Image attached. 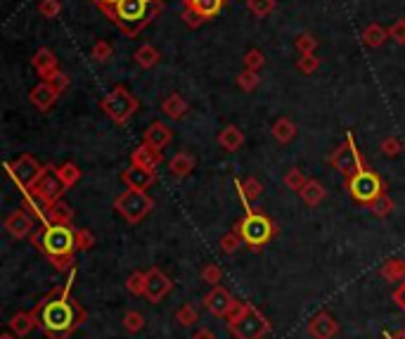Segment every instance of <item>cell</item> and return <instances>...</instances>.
<instances>
[{
    "label": "cell",
    "instance_id": "obj_1",
    "mask_svg": "<svg viewBox=\"0 0 405 339\" xmlns=\"http://www.w3.org/2000/svg\"><path fill=\"white\" fill-rule=\"evenodd\" d=\"M74 278H76V268H71L67 285H62L60 289H55L53 294H48L33 311L36 321L40 323V328L53 339H64L69 332H74L78 325L85 321L83 306L69 296Z\"/></svg>",
    "mask_w": 405,
    "mask_h": 339
},
{
    "label": "cell",
    "instance_id": "obj_2",
    "mask_svg": "<svg viewBox=\"0 0 405 339\" xmlns=\"http://www.w3.org/2000/svg\"><path fill=\"white\" fill-rule=\"evenodd\" d=\"M33 247L53 261L57 271H71L76 252V228L62 223H43L31 235Z\"/></svg>",
    "mask_w": 405,
    "mask_h": 339
},
{
    "label": "cell",
    "instance_id": "obj_3",
    "mask_svg": "<svg viewBox=\"0 0 405 339\" xmlns=\"http://www.w3.org/2000/svg\"><path fill=\"white\" fill-rule=\"evenodd\" d=\"M163 10V0H119L112 15L107 17L124 36H140Z\"/></svg>",
    "mask_w": 405,
    "mask_h": 339
},
{
    "label": "cell",
    "instance_id": "obj_4",
    "mask_svg": "<svg viewBox=\"0 0 405 339\" xmlns=\"http://www.w3.org/2000/svg\"><path fill=\"white\" fill-rule=\"evenodd\" d=\"M99 109H102L117 126H126L135 114H138L140 100L126 86H114L109 93L99 100Z\"/></svg>",
    "mask_w": 405,
    "mask_h": 339
},
{
    "label": "cell",
    "instance_id": "obj_5",
    "mask_svg": "<svg viewBox=\"0 0 405 339\" xmlns=\"http://www.w3.org/2000/svg\"><path fill=\"white\" fill-rule=\"evenodd\" d=\"M234 228L239 230V235L249 249H261V247H266L275 235V223L270 221V216H266L263 211L247 214Z\"/></svg>",
    "mask_w": 405,
    "mask_h": 339
},
{
    "label": "cell",
    "instance_id": "obj_6",
    "mask_svg": "<svg viewBox=\"0 0 405 339\" xmlns=\"http://www.w3.org/2000/svg\"><path fill=\"white\" fill-rule=\"evenodd\" d=\"M346 190L358 204H367L369 207L374 200H379L384 195V181L379 178V173L362 168V171L351 176V178H346Z\"/></svg>",
    "mask_w": 405,
    "mask_h": 339
},
{
    "label": "cell",
    "instance_id": "obj_7",
    "mask_svg": "<svg viewBox=\"0 0 405 339\" xmlns=\"http://www.w3.org/2000/svg\"><path fill=\"white\" fill-rule=\"evenodd\" d=\"M114 209H117L128 223H140L142 218L154 209V200L145 190L128 188L126 193H121L117 200H114Z\"/></svg>",
    "mask_w": 405,
    "mask_h": 339
},
{
    "label": "cell",
    "instance_id": "obj_8",
    "mask_svg": "<svg viewBox=\"0 0 405 339\" xmlns=\"http://www.w3.org/2000/svg\"><path fill=\"white\" fill-rule=\"evenodd\" d=\"M330 164H332L334 171H339L344 178H351V176H355L358 171L365 168V159H362V154L358 152V147H355V140H353L351 131L346 133L344 143L332 152Z\"/></svg>",
    "mask_w": 405,
    "mask_h": 339
},
{
    "label": "cell",
    "instance_id": "obj_9",
    "mask_svg": "<svg viewBox=\"0 0 405 339\" xmlns=\"http://www.w3.org/2000/svg\"><path fill=\"white\" fill-rule=\"evenodd\" d=\"M45 168L48 166H43L31 154H21L19 159L7 164V173H10V178L21 188V193H26V190H31L36 183H38L40 176L45 173Z\"/></svg>",
    "mask_w": 405,
    "mask_h": 339
},
{
    "label": "cell",
    "instance_id": "obj_10",
    "mask_svg": "<svg viewBox=\"0 0 405 339\" xmlns=\"http://www.w3.org/2000/svg\"><path fill=\"white\" fill-rule=\"evenodd\" d=\"M225 0H183V19L190 29H197L209 19L218 17Z\"/></svg>",
    "mask_w": 405,
    "mask_h": 339
},
{
    "label": "cell",
    "instance_id": "obj_11",
    "mask_svg": "<svg viewBox=\"0 0 405 339\" xmlns=\"http://www.w3.org/2000/svg\"><path fill=\"white\" fill-rule=\"evenodd\" d=\"M230 330L237 339H263L270 332V323L252 306L247 316H242L237 323L230 325Z\"/></svg>",
    "mask_w": 405,
    "mask_h": 339
},
{
    "label": "cell",
    "instance_id": "obj_12",
    "mask_svg": "<svg viewBox=\"0 0 405 339\" xmlns=\"http://www.w3.org/2000/svg\"><path fill=\"white\" fill-rule=\"evenodd\" d=\"M36 195L40 197L43 202L48 204H55V202H60L62 200V195H64V190H69L67 185H64V181L60 178V173H57V168L55 166H48L45 168V173L40 176L38 183L31 188Z\"/></svg>",
    "mask_w": 405,
    "mask_h": 339
},
{
    "label": "cell",
    "instance_id": "obj_13",
    "mask_svg": "<svg viewBox=\"0 0 405 339\" xmlns=\"http://www.w3.org/2000/svg\"><path fill=\"white\" fill-rule=\"evenodd\" d=\"M147 273V285H145V296L152 303H159L163 296H166L171 289H173V280L168 278L166 273L161 271V268L152 266Z\"/></svg>",
    "mask_w": 405,
    "mask_h": 339
},
{
    "label": "cell",
    "instance_id": "obj_14",
    "mask_svg": "<svg viewBox=\"0 0 405 339\" xmlns=\"http://www.w3.org/2000/svg\"><path fill=\"white\" fill-rule=\"evenodd\" d=\"M5 230L10 232L12 237H17V240L31 237L36 232V221H33V216L28 214L24 207H21L17 211H12V214L5 218Z\"/></svg>",
    "mask_w": 405,
    "mask_h": 339
},
{
    "label": "cell",
    "instance_id": "obj_15",
    "mask_svg": "<svg viewBox=\"0 0 405 339\" xmlns=\"http://www.w3.org/2000/svg\"><path fill=\"white\" fill-rule=\"evenodd\" d=\"M234 296L227 292L225 287H213L209 294L204 296V306L211 311L213 316H218V318H225L227 313H230V308L234 306Z\"/></svg>",
    "mask_w": 405,
    "mask_h": 339
},
{
    "label": "cell",
    "instance_id": "obj_16",
    "mask_svg": "<svg viewBox=\"0 0 405 339\" xmlns=\"http://www.w3.org/2000/svg\"><path fill=\"white\" fill-rule=\"evenodd\" d=\"M121 181H124L126 185L133 188V190H149V188L154 185L156 173H154V168H145V166L131 164L124 173H121Z\"/></svg>",
    "mask_w": 405,
    "mask_h": 339
},
{
    "label": "cell",
    "instance_id": "obj_17",
    "mask_svg": "<svg viewBox=\"0 0 405 339\" xmlns=\"http://www.w3.org/2000/svg\"><path fill=\"white\" fill-rule=\"evenodd\" d=\"M31 67L38 72V76L43 81H48L60 72V60L55 58V53L50 50V48H38L31 58Z\"/></svg>",
    "mask_w": 405,
    "mask_h": 339
},
{
    "label": "cell",
    "instance_id": "obj_18",
    "mask_svg": "<svg viewBox=\"0 0 405 339\" xmlns=\"http://www.w3.org/2000/svg\"><path fill=\"white\" fill-rule=\"evenodd\" d=\"M57 97H60V93L53 88V83L50 81L36 83V86L31 88V93H28V100H31V104L38 112H48L57 102Z\"/></svg>",
    "mask_w": 405,
    "mask_h": 339
},
{
    "label": "cell",
    "instance_id": "obj_19",
    "mask_svg": "<svg viewBox=\"0 0 405 339\" xmlns=\"http://www.w3.org/2000/svg\"><path fill=\"white\" fill-rule=\"evenodd\" d=\"M171 140H173V131H171L163 122H152L147 126L145 136H142V143L152 145V147H156V150H163Z\"/></svg>",
    "mask_w": 405,
    "mask_h": 339
},
{
    "label": "cell",
    "instance_id": "obj_20",
    "mask_svg": "<svg viewBox=\"0 0 405 339\" xmlns=\"http://www.w3.org/2000/svg\"><path fill=\"white\" fill-rule=\"evenodd\" d=\"M337 330H339L337 321H334L330 313H325V311L323 313H318L308 323V332H310L313 339H332L334 335H337Z\"/></svg>",
    "mask_w": 405,
    "mask_h": 339
},
{
    "label": "cell",
    "instance_id": "obj_21",
    "mask_svg": "<svg viewBox=\"0 0 405 339\" xmlns=\"http://www.w3.org/2000/svg\"><path fill=\"white\" fill-rule=\"evenodd\" d=\"M161 159H163V154L161 150H156V147L152 145H138L135 150L131 152V164L135 166H145V168H156L161 164Z\"/></svg>",
    "mask_w": 405,
    "mask_h": 339
},
{
    "label": "cell",
    "instance_id": "obj_22",
    "mask_svg": "<svg viewBox=\"0 0 405 339\" xmlns=\"http://www.w3.org/2000/svg\"><path fill=\"white\" fill-rule=\"evenodd\" d=\"M188 109H190V104L180 93H171L166 100L161 102V112L171 119V122H180V119L188 114Z\"/></svg>",
    "mask_w": 405,
    "mask_h": 339
},
{
    "label": "cell",
    "instance_id": "obj_23",
    "mask_svg": "<svg viewBox=\"0 0 405 339\" xmlns=\"http://www.w3.org/2000/svg\"><path fill=\"white\" fill-rule=\"evenodd\" d=\"M195 166H197V159L192 157L190 152H178L168 161V171L173 173L176 178H185V176H190L192 171H195Z\"/></svg>",
    "mask_w": 405,
    "mask_h": 339
},
{
    "label": "cell",
    "instance_id": "obj_24",
    "mask_svg": "<svg viewBox=\"0 0 405 339\" xmlns=\"http://www.w3.org/2000/svg\"><path fill=\"white\" fill-rule=\"evenodd\" d=\"M218 145L223 147L225 152H237L239 147L244 145V133H242L237 126H225V129L218 133Z\"/></svg>",
    "mask_w": 405,
    "mask_h": 339
},
{
    "label": "cell",
    "instance_id": "obj_25",
    "mask_svg": "<svg viewBox=\"0 0 405 339\" xmlns=\"http://www.w3.org/2000/svg\"><path fill=\"white\" fill-rule=\"evenodd\" d=\"M387 41H389V29L387 26H382L379 22H372L362 29V43H365L367 48H382Z\"/></svg>",
    "mask_w": 405,
    "mask_h": 339
},
{
    "label": "cell",
    "instance_id": "obj_26",
    "mask_svg": "<svg viewBox=\"0 0 405 339\" xmlns=\"http://www.w3.org/2000/svg\"><path fill=\"white\" fill-rule=\"evenodd\" d=\"M133 60H135V65L142 67V69H152L161 62V53L156 50L152 43H142L138 50H135Z\"/></svg>",
    "mask_w": 405,
    "mask_h": 339
},
{
    "label": "cell",
    "instance_id": "obj_27",
    "mask_svg": "<svg viewBox=\"0 0 405 339\" xmlns=\"http://www.w3.org/2000/svg\"><path fill=\"white\" fill-rule=\"evenodd\" d=\"M270 133H273V138H275L280 145H287V143H291V140H294V136H296V124L291 122L289 117H280V119H277V122L273 124Z\"/></svg>",
    "mask_w": 405,
    "mask_h": 339
},
{
    "label": "cell",
    "instance_id": "obj_28",
    "mask_svg": "<svg viewBox=\"0 0 405 339\" xmlns=\"http://www.w3.org/2000/svg\"><path fill=\"white\" fill-rule=\"evenodd\" d=\"M379 273H382L384 280L394 282V285H401V282L405 280V261H401V259L384 261V266L379 268Z\"/></svg>",
    "mask_w": 405,
    "mask_h": 339
},
{
    "label": "cell",
    "instance_id": "obj_29",
    "mask_svg": "<svg viewBox=\"0 0 405 339\" xmlns=\"http://www.w3.org/2000/svg\"><path fill=\"white\" fill-rule=\"evenodd\" d=\"M301 200L308 204V207H315V204H320L325 200V185L320 181H313V178H308V183H306V185L301 188Z\"/></svg>",
    "mask_w": 405,
    "mask_h": 339
},
{
    "label": "cell",
    "instance_id": "obj_30",
    "mask_svg": "<svg viewBox=\"0 0 405 339\" xmlns=\"http://www.w3.org/2000/svg\"><path fill=\"white\" fill-rule=\"evenodd\" d=\"M71 221H74V211H71V207L67 202H55L50 204L48 209V223H62V225H71Z\"/></svg>",
    "mask_w": 405,
    "mask_h": 339
},
{
    "label": "cell",
    "instance_id": "obj_31",
    "mask_svg": "<svg viewBox=\"0 0 405 339\" xmlns=\"http://www.w3.org/2000/svg\"><path fill=\"white\" fill-rule=\"evenodd\" d=\"M36 323H38V321H36L33 313H14V316L10 318V330H12L17 337H26L28 332L33 330Z\"/></svg>",
    "mask_w": 405,
    "mask_h": 339
},
{
    "label": "cell",
    "instance_id": "obj_32",
    "mask_svg": "<svg viewBox=\"0 0 405 339\" xmlns=\"http://www.w3.org/2000/svg\"><path fill=\"white\" fill-rule=\"evenodd\" d=\"M275 8H277V0H247V10L259 19H266L268 15H273Z\"/></svg>",
    "mask_w": 405,
    "mask_h": 339
},
{
    "label": "cell",
    "instance_id": "obj_33",
    "mask_svg": "<svg viewBox=\"0 0 405 339\" xmlns=\"http://www.w3.org/2000/svg\"><path fill=\"white\" fill-rule=\"evenodd\" d=\"M57 173H60V178L64 181V185L67 188H74L78 181H81V168H78L74 161H67V164H62L57 168Z\"/></svg>",
    "mask_w": 405,
    "mask_h": 339
},
{
    "label": "cell",
    "instance_id": "obj_34",
    "mask_svg": "<svg viewBox=\"0 0 405 339\" xmlns=\"http://www.w3.org/2000/svg\"><path fill=\"white\" fill-rule=\"evenodd\" d=\"M294 48L298 55H313L318 50V38L313 33H298L294 38Z\"/></svg>",
    "mask_w": 405,
    "mask_h": 339
},
{
    "label": "cell",
    "instance_id": "obj_35",
    "mask_svg": "<svg viewBox=\"0 0 405 339\" xmlns=\"http://www.w3.org/2000/svg\"><path fill=\"white\" fill-rule=\"evenodd\" d=\"M145 285H147V273L145 271H135V273L128 275V280H126V289L135 296L145 294Z\"/></svg>",
    "mask_w": 405,
    "mask_h": 339
},
{
    "label": "cell",
    "instance_id": "obj_36",
    "mask_svg": "<svg viewBox=\"0 0 405 339\" xmlns=\"http://www.w3.org/2000/svg\"><path fill=\"white\" fill-rule=\"evenodd\" d=\"M296 69L303 76L315 74L318 69H320V58H318L315 53H313V55H298V58H296Z\"/></svg>",
    "mask_w": 405,
    "mask_h": 339
},
{
    "label": "cell",
    "instance_id": "obj_37",
    "mask_svg": "<svg viewBox=\"0 0 405 339\" xmlns=\"http://www.w3.org/2000/svg\"><path fill=\"white\" fill-rule=\"evenodd\" d=\"M242 62H244V69H252V72H261V69L266 67V55H263L259 48H252V50L244 53Z\"/></svg>",
    "mask_w": 405,
    "mask_h": 339
},
{
    "label": "cell",
    "instance_id": "obj_38",
    "mask_svg": "<svg viewBox=\"0 0 405 339\" xmlns=\"http://www.w3.org/2000/svg\"><path fill=\"white\" fill-rule=\"evenodd\" d=\"M308 183V178H306V173L301 171V168H289L287 173H284V185H287L289 190H294V193H301V188Z\"/></svg>",
    "mask_w": 405,
    "mask_h": 339
},
{
    "label": "cell",
    "instance_id": "obj_39",
    "mask_svg": "<svg viewBox=\"0 0 405 339\" xmlns=\"http://www.w3.org/2000/svg\"><path fill=\"white\" fill-rule=\"evenodd\" d=\"M379 152L384 157H398L403 152V143L398 136H384L382 143H379Z\"/></svg>",
    "mask_w": 405,
    "mask_h": 339
},
{
    "label": "cell",
    "instance_id": "obj_40",
    "mask_svg": "<svg viewBox=\"0 0 405 339\" xmlns=\"http://www.w3.org/2000/svg\"><path fill=\"white\" fill-rule=\"evenodd\" d=\"M242 244H244V240H242V235H239L237 228H234L232 232H227V235L220 237V252H223V254H234Z\"/></svg>",
    "mask_w": 405,
    "mask_h": 339
},
{
    "label": "cell",
    "instance_id": "obj_41",
    "mask_svg": "<svg viewBox=\"0 0 405 339\" xmlns=\"http://www.w3.org/2000/svg\"><path fill=\"white\" fill-rule=\"evenodd\" d=\"M259 83H261V76H259V72H252V69H244V72L237 76V88L247 90V93H252V90L259 88Z\"/></svg>",
    "mask_w": 405,
    "mask_h": 339
},
{
    "label": "cell",
    "instance_id": "obj_42",
    "mask_svg": "<svg viewBox=\"0 0 405 339\" xmlns=\"http://www.w3.org/2000/svg\"><path fill=\"white\" fill-rule=\"evenodd\" d=\"M90 55L97 65H104V62H109L114 58V48H112V43H107V41H97V43L92 45Z\"/></svg>",
    "mask_w": 405,
    "mask_h": 339
},
{
    "label": "cell",
    "instance_id": "obj_43",
    "mask_svg": "<svg viewBox=\"0 0 405 339\" xmlns=\"http://www.w3.org/2000/svg\"><path fill=\"white\" fill-rule=\"evenodd\" d=\"M197 308L190 306V303H185V306H180L176 311V323L180 325V328H190V325L197 323Z\"/></svg>",
    "mask_w": 405,
    "mask_h": 339
},
{
    "label": "cell",
    "instance_id": "obj_44",
    "mask_svg": "<svg viewBox=\"0 0 405 339\" xmlns=\"http://www.w3.org/2000/svg\"><path fill=\"white\" fill-rule=\"evenodd\" d=\"M124 328H126V332L135 335V332H140L145 328V316H142L140 311H128L124 316Z\"/></svg>",
    "mask_w": 405,
    "mask_h": 339
},
{
    "label": "cell",
    "instance_id": "obj_45",
    "mask_svg": "<svg viewBox=\"0 0 405 339\" xmlns=\"http://www.w3.org/2000/svg\"><path fill=\"white\" fill-rule=\"evenodd\" d=\"M369 209H372V214L377 218H387L391 211H394V200H391L389 195H382L379 200H374L372 204H369Z\"/></svg>",
    "mask_w": 405,
    "mask_h": 339
},
{
    "label": "cell",
    "instance_id": "obj_46",
    "mask_svg": "<svg viewBox=\"0 0 405 339\" xmlns=\"http://www.w3.org/2000/svg\"><path fill=\"white\" fill-rule=\"evenodd\" d=\"M62 12V3L60 0H40L38 3V15L45 19H57Z\"/></svg>",
    "mask_w": 405,
    "mask_h": 339
},
{
    "label": "cell",
    "instance_id": "obj_47",
    "mask_svg": "<svg viewBox=\"0 0 405 339\" xmlns=\"http://www.w3.org/2000/svg\"><path fill=\"white\" fill-rule=\"evenodd\" d=\"M202 280L206 282V285L218 287L220 280H223V271H220V266L218 264H206L202 268Z\"/></svg>",
    "mask_w": 405,
    "mask_h": 339
},
{
    "label": "cell",
    "instance_id": "obj_48",
    "mask_svg": "<svg viewBox=\"0 0 405 339\" xmlns=\"http://www.w3.org/2000/svg\"><path fill=\"white\" fill-rule=\"evenodd\" d=\"M234 185H239L242 190H244V195L249 197V200H256V197H261L263 193V185L259 178H247L244 183H242L239 178H234Z\"/></svg>",
    "mask_w": 405,
    "mask_h": 339
},
{
    "label": "cell",
    "instance_id": "obj_49",
    "mask_svg": "<svg viewBox=\"0 0 405 339\" xmlns=\"http://www.w3.org/2000/svg\"><path fill=\"white\" fill-rule=\"evenodd\" d=\"M90 247H95V235L85 228L76 230V252H88Z\"/></svg>",
    "mask_w": 405,
    "mask_h": 339
},
{
    "label": "cell",
    "instance_id": "obj_50",
    "mask_svg": "<svg viewBox=\"0 0 405 339\" xmlns=\"http://www.w3.org/2000/svg\"><path fill=\"white\" fill-rule=\"evenodd\" d=\"M389 38L394 41L396 45H405V17L396 19V22L389 26Z\"/></svg>",
    "mask_w": 405,
    "mask_h": 339
},
{
    "label": "cell",
    "instance_id": "obj_51",
    "mask_svg": "<svg viewBox=\"0 0 405 339\" xmlns=\"http://www.w3.org/2000/svg\"><path fill=\"white\" fill-rule=\"evenodd\" d=\"M249 303H242V301H234V306L230 308V313H227L225 318H227V325H232V323H237L242 316H247L249 313Z\"/></svg>",
    "mask_w": 405,
    "mask_h": 339
},
{
    "label": "cell",
    "instance_id": "obj_52",
    "mask_svg": "<svg viewBox=\"0 0 405 339\" xmlns=\"http://www.w3.org/2000/svg\"><path fill=\"white\" fill-rule=\"evenodd\" d=\"M48 81L53 83V88H55V90H57V93H60V95L64 93V90L69 88V83H71V81H69V76L64 74L62 69H60V72H57V74L53 76V79H48Z\"/></svg>",
    "mask_w": 405,
    "mask_h": 339
},
{
    "label": "cell",
    "instance_id": "obj_53",
    "mask_svg": "<svg viewBox=\"0 0 405 339\" xmlns=\"http://www.w3.org/2000/svg\"><path fill=\"white\" fill-rule=\"evenodd\" d=\"M90 3L95 5V8H97L99 12H102L104 17H109V15H112V10L117 8L119 0H90Z\"/></svg>",
    "mask_w": 405,
    "mask_h": 339
},
{
    "label": "cell",
    "instance_id": "obj_54",
    "mask_svg": "<svg viewBox=\"0 0 405 339\" xmlns=\"http://www.w3.org/2000/svg\"><path fill=\"white\" fill-rule=\"evenodd\" d=\"M394 299L401 303V308L405 311V280L401 282V285L396 287V292H394Z\"/></svg>",
    "mask_w": 405,
    "mask_h": 339
},
{
    "label": "cell",
    "instance_id": "obj_55",
    "mask_svg": "<svg viewBox=\"0 0 405 339\" xmlns=\"http://www.w3.org/2000/svg\"><path fill=\"white\" fill-rule=\"evenodd\" d=\"M192 339H216V335H213L209 328H202V330H197L195 335H192Z\"/></svg>",
    "mask_w": 405,
    "mask_h": 339
},
{
    "label": "cell",
    "instance_id": "obj_56",
    "mask_svg": "<svg viewBox=\"0 0 405 339\" xmlns=\"http://www.w3.org/2000/svg\"><path fill=\"white\" fill-rule=\"evenodd\" d=\"M0 339H17V335H14V332L10 330V332H5V335H3V337H0Z\"/></svg>",
    "mask_w": 405,
    "mask_h": 339
},
{
    "label": "cell",
    "instance_id": "obj_57",
    "mask_svg": "<svg viewBox=\"0 0 405 339\" xmlns=\"http://www.w3.org/2000/svg\"><path fill=\"white\" fill-rule=\"evenodd\" d=\"M387 339H405V337H389V335H387Z\"/></svg>",
    "mask_w": 405,
    "mask_h": 339
}]
</instances>
